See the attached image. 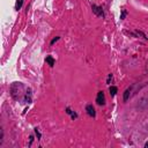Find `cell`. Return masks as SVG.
<instances>
[{
	"mask_svg": "<svg viewBox=\"0 0 148 148\" xmlns=\"http://www.w3.org/2000/svg\"><path fill=\"white\" fill-rule=\"evenodd\" d=\"M110 94H111V96H114V95L117 94V87L111 86V87H110Z\"/></svg>",
	"mask_w": 148,
	"mask_h": 148,
	"instance_id": "cell-5",
	"label": "cell"
},
{
	"mask_svg": "<svg viewBox=\"0 0 148 148\" xmlns=\"http://www.w3.org/2000/svg\"><path fill=\"white\" fill-rule=\"evenodd\" d=\"M96 102H97L98 105H104L105 104V96H104L103 91H98L97 97H96Z\"/></svg>",
	"mask_w": 148,
	"mask_h": 148,
	"instance_id": "cell-1",
	"label": "cell"
},
{
	"mask_svg": "<svg viewBox=\"0 0 148 148\" xmlns=\"http://www.w3.org/2000/svg\"><path fill=\"white\" fill-rule=\"evenodd\" d=\"M22 3H23V0H17L16 1V5H15V9H20L21 8V6H22Z\"/></svg>",
	"mask_w": 148,
	"mask_h": 148,
	"instance_id": "cell-7",
	"label": "cell"
},
{
	"mask_svg": "<svg viewBox=\"0 0 148 148\" xmlns=\"http://www.w3.org/2000/svg\"><path fill=\"white\" fill-rule=\"evenodd\" d=\"M45 60H46V62H47L50 66H53V65H54V60H53V58H52V57H50V56H49V57H46V59H45Z\"/></svg>",
	"mask_w": 148,
	"mask_h": 148,
	"instance_id": "cell-4",
	"label": "cell"
},
{
	"mask_svg": "<svg viewBox=\"0 0 148 148\" xmlns=\"http://www.w3.org/2000/svg\"><path fill=\"white\" fill-rule=\"evenodd\" d=\"M86 111H87V113H88L90 117H95V114H96L95 109H94V106H92L91 104H88V105L86 106Z\"/></svg>",
	"mask_w": 148,
	"mask_h": 148,
	"instance_id": "cell-3",
	"label": "cell"
},
{
	"mask_svg": "<svg viewBox=\"0 0 148 148\" xmlns=\"http://www.w3.org/2000/svg\"><path fill=\"white\" fill-rule=\"evenodd\" d=\"M145 147H148V142H146V143H145Z\"/></svg>",
	"mask_w": 148,
	"mask_h": 148,
	"instance_id": "cell-9",
	"label": "cell"
},
{
	"mask_svg": "<svg viewBox=\"0 0 148 148\" xmlns=\"http://www.w3.org/2000/svg\"><path fill=\"white\" fill-rule=\"evenodd\" d=\"M91 8H92V12H94L97 16H102V17L104 16L103 10H102V8H101V7H98V6H96V5H92V7H91Z\"/></svg>",
	"mask_w": 148,
	"mask_h": 148,
	"instance_id": "cell-2",
	"label": "cell"
},
{
	"mask_svg": "<svg viewBox=\"0 0 148 148\" xmlns=\"http://www.w3.org/2000/svg\"><path fill=\"white\" fill-rule=\"evenodd\" d=\"M130 91H131V89H130V88H127V89L125 90V94H124V102H126V101L128 99V95H130Z\"/></svg>",
	"mask_w": 148,
	"mask_h": 148,
	"instance_id": "cell-6",
	"label": "cell"
},
{
	"mask_svg": "<svg viewBox=\"0 0 148 148\" xmlns=\"http://www.w3.org/2000/svg\"><path fill=\"white\" fill-rule=\"evenodd\" d=\"M58 39H59V37H56V38H54V39H53V40L51 42V44H53V43H54V42H57Z\"/></svg>",
	"mask_w": 148,
	"mask_h": 148,
	"instance_id": "cell-8",
	"label": "cell"
}]
</instances>
